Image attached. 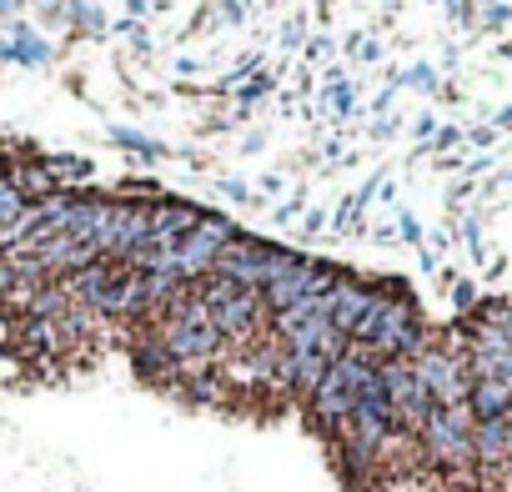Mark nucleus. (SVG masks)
<instances>
[{
    "mask_svg": "<svg viewBox=\"0 0 512 492\" xmlns=\"http://www.w3.org/2000/svg\"><path fill=\"white\" fill-rule=\"evenodd\" d=\"M196 297H201L211 327L221 332L226 352H241L256 337H267V302H262V292H256V287H241V282H226V277H201L196 282Z\"/></svg>",
    "mask_w": 512,
    "mask_h": 492,
    "instance_id": "f257e3e1",
    "label": "nucleus"
},
{
    "mask_svg": "<svg viewBox=\"0 0 512 492\" xmlns=\"http://www.w3.org/2000/svg\"><path fill=\"white\" fill-rule=\"evenodd\" d=\"M297 262H302V252H292V246H277V241H262V236L236 231V236L221 246L211 277H226V282H241V287L262 292V287H272L277 277H287Z\"/></svg>",
    "mask_w": 512,
    "mask_h": 492,
    "instance_id": "f03ea898",
    "label": "nucleus"
},
{
    "mask_svg": "<svg viewBox=\"0 0 512 492\" xmlns=\"http://www.w3.org/2000/svg\"><path fill=\"white\" fill-rule=\"evenodd\" d=\"M236 236V221H226L221 211H201V221L171 246V262H176V272L186 277V282H201V277H211V267H216V257H221V246Z\"/></svg>",
    "mask_w": 512,
    "mask_h": 492,
    "instance_id": "7ed1b4c3",
    "label": "nucleus"
},
{
    "mask_svg": "<svg viewBox=\"0 0 512 492\" xmlns=\"http://www.w3.org/2000/svg\"><path fill=\"white\" fill-rule=\"evenodd\" d=\"M472 457H477V472H497V467L512 457V417H502V422H477V427H472Z\"/></svg>",
    "mask_w": 512,
    "mask_h": 492,
    "instance_id": "20e7f679",
    "label": "nucleus"
},
{
    "mask_svg": "<svg viewBox=\"0 0 512 492\" xmlns=\"http://www.w3.org/2000/svg\"><path fill=\"white\" fill-rule=\"evenodd\" d=\"M467 407H472V422H502L512 417V387H502L497 377H472Z\"/></svg>",
    "mask_w": 512,
    "mask_h": 492,
    "instance_id": "39448f33",
    "label": "nucleus"
},
{
    "mask_svg": "<svg viewBox=\"0 0 512 492\" xmlns=\"http://www.w3.org/2000/svg\"><path fill=\"white\" fill-rule=\"evenodd\" d=\"M46 171L56 176V186H61V181H86V176H91V161H81V156H51Z\"/></svg>",
    "mask_w": 512,
    "mask_h": 492,
    "instance_id": "423d86ee",
    "label": "nucleus"
},
{
    "mask_svg": "<svg viewBox=\"0 0 512 492\" xmlns=\"http://www.w3.org/2000/svg\"><path fill=\"white\" fill-rule=\"evenodd\" d=\"M6 56H21L26 66H41V61H46V41H36V36H26V31H21V41H16V46H6Z\"/></svg>",
    "mask_w": 512,
    "mask_h": 492,
    "instance_id": "0eeeda50",
    "label": "nucleus"
},
{
    "mask_svg": "<svg viewBox=\"0 0 512 492\" xmlns=\"http://www.w3.org/2000/svg\"><path fill=\"white\" fill-rule=\"evenodd\" d=\"M507 21H512L507 0H492V6H482V26H507Z\"/></svg>",
    "mask_w": 512,
    "mask_h": 492,
    "instance_id": "6e6552de",
    "label": "nucleus"
},
{
    "mask_svg": "<svg viewBox=\"0 0 512 492\" xmlns=\"http://www.w3.org/2000/svg\"><path fill=\"white\" fill-rule=\"evenodd\" d=\"M402 86H437V76H432V66H412L402 76Z\"/></svg>",
    "mask_w": 512,
    "mask_h": 492,
    "instance_id": "1a4fd4ad",
    "label": "nucleus"
},
{
    "mask_svg": "<svg viewBox=\"0 0 512 492\" xmlns=\"http://www.w3.org/2000/svg\"><path fill=\"white\" fill-rule=\"evenodd\" d=\"M352 101H357L352 86H332V106H337V111H352Z\"/></svg>",
    "mask_w": 512,
    "mask_h": 492,
    "instance_id": "9d476101",
    "label": "nucleus"
},
{
    "mask_svg": "<svg viewBox=\"0 0 512 492\" xmlns=\"http://www.w3.org/2000/svg\"><path fill=\"white\" fill-rule=\"evenodd\" d=\"M221 196H231V201H246V186H241V181H221Z\"/></svg>",
    "mask_w": 512,
    "mask_h": 492,
    "instance_id": "9b49d317",
    "label": "nucleus"
},
{
    "mask_svg": "<svg viewBox=\"0 0 512 492\" xmlns=\"http://www.w3.org/2000/svg\"><path fill=\"white\" fill-rule=\"evenodd\" d=\"M357 56H362V61H377L382 51H377V41H357Z\"/></svg>",
    "mask_w": 512,
    "mask_h": 492,
    "instance_id": "f8f14e48",
    "label": "nucleus"
},
{
    "mask_svg": "<svg viewBox=\"0 0 512 492\" xmlns=\"http://www.w3.org/2000/svg\"><path fill=\"white\" fill-rule=\"evenodd\" d=\"M467 141H472V146H492V131H487V126H477V131H467Z\"/></svg>",
    "mask_w": 512,
    "mask_h": 492,
    "instance_id": "ddd939ff",
    "label": "nucleus"
},
{
    "mask_svg": "<svg viewBox=\"0 0 512 492\" xmlns=\"http://www.w3.org/2000/svg\"><path fill=\"white\" fill-rule=\"evenodd\" d=\"M457 302H462V307H472V302H477V292H472V282H457Z\"/></svg>",
    "mask_w": 512,
    "mask_h": 492,
    "instance_id": "4468645a",
    "label": "nucleus"
},
{
    "mask_svg": "<svg viewBox=\"0 0 512 492\" xmlns=\"http://www.w3.org/2000/svg\"><path fill=\"white\" fill-rule=\"evenodd\" d=\"M457 141H462V131H437V141H432V146H457Z\"/></svg>",
    "mask_w": 512,
    "mask_h": 492,
    "instance_id": "2eb2a0df",
    "label": "nucleus"
},
{
    "mask_svg": "<svg viewBox=\"0 0 512 492\" xmlns=\"http://www.w3.org/2000/svg\"><path fill=\"white\" fill-rule=\"evenodd\" d=\"M402 236H407V241H417V236H422V226H417L412 216H402Z\"/></svg>",
    "mask_w": 512,
    "mask_h": 492,
    "instance_id": "dca6fc26",
    "label": "nucleus"
},
{
    "mask_svg": "<svg viewBox=\"0 0 512 492\" xmlns=\"http://www.w3.org/2000/svg\"><path fill=\"white\" fill-rule=\"evenodd\" d=\"M497 121H502V126H512V111H502V116H497Z\"/></svg>",
    "mask_w": 512,
    "mask_h": 492,
    "instance_id": "f3484780",
    "label": "nucleus"
}]
</instances>
